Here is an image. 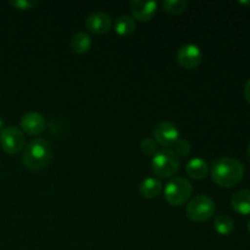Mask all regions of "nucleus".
<instances>
[{
	"instance_id": "1",
	"label": "nucleus",
	"mask_w": 250,
	"mask_h": 250,
	"mask_svg": "<svg viewBox=\"0 0 250 250\" xmlns=\"http://www.w3.org/2000/svg\"><path fill=\"white\" fill-rule=\"evenodd\" d=\"M244 176V166L237 159L231 156L220 158L212 164L211 180L222 188H231L238 185Z\"/></svg>"
},
{
	"instance_id": "2",
	"label": "nucleus",
	"mask_w": 250,
	"mask_h": 250,
	"mask_svg": "<svg viewBox=\"0 0 250 250\" xmlns=\"http://www.w3.org/2000/svg\"><path fill=\"white\" fill-rule=\"evenodd\" d=\"M53 148L46 139L36 138L23 148L22 164L29 171H41L50 164Z\"/></svg>"
},
{
	"instance_id": "3",
	"label": "nucleus",
	"mask_w": 250,
	"mask_h": 250,
	"mask_svg": "<svg viewBox=\"0 0 250 250\" xmlns=\"http://www.w3.org/2000/svg\"><path fill=\"white\" fill-rule=\"evenodd\" d=\"M151 170L160 178L173 177L180 170V158L172 149H160L151 159Z\"/></svg>"
},
{
	"instance_id": "4",
	"label": "nucleus",
	"mask_w": 250,
	"mask_h": 250,
	"mask_svg": "<svg viewBox=\"0 0 250 250\" xmlns=\"http://www.w3.org/2000/svg\"><path fill=\"white\" fill-rule=\"evenodd\" d=\"M193 186L187 178L173 177L164 189L165 200L172 207H181L190 199Z\"/></svg>"
},
{
	"instance_id": "5",
	"label": "nucleus",
	"mask_w": 250,
	"mask_h": 250,
	"mask_svg": "<svg viewBox=\"0 0 250 250\" xmlns=\"http://www.w3.org/2000/svg\"><path fill=\"white\" fill-rule=\"evenodd\" d=\"M215 203L210 197L200 194L188 202L186 214L193 222H205L211 219L215 214Z\"/></svg>"
},
{
	"instance_id": "6",
	"label": "nucleus",
	"mask_w": 250,
	"mask_h": 250,
	"mask_svg": "<svg viewBox=\"0 0 250 250\" xmlns=\"http://www.w3.org/2000/svg\"><path fill=\"white\" fill-rule=\"evenodd\" d=\"M24 139L23 132L15 126L5 127L0 132V146L5 153L10 155L20 153L24 148Z\"/></svg>"
},
{
	"instance_id": "7",
	"label": "nucleus",
	"mask_w": 250,
	"mask_h": 250,
	"mask_svg": "<svg viewBox=\"0 0 250 250\" xmlns=\"http://www.w3.org/2000/svg\"><path fill=\"white\" fill-rule=\"evenodd\" d=\"M154 139L159 146L170 149L180 139V131L177 126L170 121H163L154 128Z\"/></svg>"
},
{
	"instance_id": "8",
	"label": "nucleus",
	"mask_w": 250,
	"mask_h": 250,
	"mask_svg": "<svg viewBox=\"0 0 250 250\" xmlns=\"http://www.w3.org/2000/svg\"><path fill=\"white\" fill-rule=\"evenodd\" d=\"M203 54L199 46L195 44H185L177 51V61L183 68L193 70L200 65Z\"/></svg>"
},
{
	"instance_id": "9",
	"label": "nucleus",
	"mask_w": 250,
	"mask_h": 250,
	"mask_svg": "<svg viewBox=\"0 0 250 250\" xmlns=\"http://www.w3.org/2000/svg\"><path fill=\"white\" fill-rule=\"evenodd\" d=\"M21 131L27 133L28 136H38L43 133L46 127L45 119L39 112H27L21 117Z\"/></svg>"
},
{
	"instance_id": "10",
	"label": "nucleus",
	"mask_w": 250,
	"mask_h": 250,
	"mask_svg": "<svg viewBox=\"0 0 250 250\" xmlns=\"http://www.w3.org/2000/svg\"><path fill=\"white\" fill-rule=\"evenodd\" d=\"M85 27L90 33L105 34L111 29L112 19L105 12H93L85 19Z\"/></svg>"
},
{
	"instance_id": "11",
	"label": "nucleus",
	"mask_w": 250,
	"mask_h": 250,
	"mask_svg": "<svg viewBox=\"0 0 250 250\" xmlns=\"http://www.w3.org/2000/svg\"><path fill=\"white\" fill-rule=\"evenodd\" d=\"M131 12L134 21L148 22L155 16L158 4L155 1H144V0H132Z\"/></svg>"
},
{
	"instance_id": "12",
	"label": "nucleus",
	"mask_w": 250,
	"mask_h": 250,
	"mask_svg": "<svg viewBox=\"0 0 250 250\" xmlns=\"http://www.w3.org/2000/svg\"><path fill=\"white\" fill-rule=\"evenodd\" d=\"M186 172L193 180H204L209 173V165L203 159L194 158L187 163Z\"/></svg>"
},
{
	"instance_id": "13",
	"label": "nucleus",
	"mask_w": 250,
	"mask_h": 250,
	"mask_svg": "<svg viewBox=\"0 0 250 250\" xmlns=\"http://www.w3.org/2000/svg\"><path fill=\"white\" fill-rule=\"evenodd\" d=\"M231 205L237 214L250 215V189H242L234 193Z\"/></svg>"
},
{
	"instance_id": "14",
	"label": "nucleus",
	"mask_w": 250,
	"mask_h": 250,
	"mask_svg": "<svg viewBox=\"0 0 250 250\" xmlns=\"http://www.w3.org/2000/svg\"><path fill=\"white\" fill-rule=\"evenodd\" d=\"M139 192L146 199H153V198L160 195V193L163 192V183L158 178H146L139 186Z\"/></svg>"
},
{
	"instance_id": "15",
	"label": "nucleus",
	"mask_w": 250,
	"mask_h": 250,
	"mask_svg": "<svg viewBox=\"0 0 250 250\" xmlns=\"http://www.w3.org/2000/svg\"><path fill=\"white\" fill-rule=\"evenodd\" d=\"M92 46V38L85 32H77L71 38V48L76 54H85Z\"/></svg>"
},
{
	"instance_id": "16",
	"label": "nucleus",
	"mask_w": 250,
	"mask_h": 250,
	"mask_svg": "<svg viewBox=\"0 0 250 250\" xmlns=\"http://www.w3.org/2000/svg\"><path fill=\"white\" fill-rule=\"evenodd\" d=\"M134 29H136V21L129 15H121L115 21V31L119 36H129L133 33Z\"/></svg>"
},
{
	"instance_id": "17",
	"label": "nucleus",
	"mask_w": 250,
	"mask_h": 250,
	"mask_svg": "<svg viewBox=\"0 0 250 250\" xmlns=\"http://www.w3.org/2000/svg\"><path fill=\"white\" fill-rule=\"evenodd\" d=\"M214 227L219 234L229 236L234 229L233 220L229 216H227V215H217L214 219Z\"/></svg>"
},
{
	"instance_id": "18",
	"label": "nucleus",
	"mask_w": 250,
	"mask_h": 250,
	"mask_svg": "<svg viewBox=\"0 0 250 250\" xmlns=\"http://www.w3.org/2000/svg\"><path fill=\"white\" fill-rule=\"evenodd\" d=\"M161 5L167 14L180 15L187 10L188 1L187 0H165Z\"/></svg>"
},
{
	"instance_id": "19",
	"label": "nucleus",
	"mask_w": 250,
	"mask_h": 250,
	"mask_svg": "<svg viewBox=\"0 0 250 250\" xmlns=\"http://www.w3.org/2000/svg\"><path fill=\"white\" fill-rule=\"evenodd\" d=\"M175 148H173V151H175L176 155L180 158V156H187L189 155L190 150H192V146L188 141L186 139H178L177 143L175 144Z\"/></svg>"
},
{
	"instance_id": "20",
	"label": "nucleus",
	"mask_w": 250,
	"mask_h": 250,
	"mask_svg": "<svg viewBox=\"0 0 250 250\" xmlns=\"http://www.w3.org/2000/svg\"><path fill=\"white\" fill-rule=\"evenodd\" d=\"M158 146L159 144L156 143V141L151 137L149 138H144L141 143V150L143 151L144 154L146 155H154V154L158 151Z\"/></svg>"
},
{
	"instance_id": "21",
	"label": "nucleus",
	"mask_w": 250,
	"mask_h": 250,
	"mask_svg": "<svg viewBox=\"0 0 250 250\" xmlns=\"http://www.w3.org/2000/svg\"><path fill=\"white\" fill-rule=\"evenodd\" d=\"M10 4L17 10H21V11H26V10L33 9L37 5V1L33 0H10Z\"/></svg>"
},
{
	"instance_id": "22",
	"label": "nucleus",
	"mask_w": 250,
	"mask_h": 250,
	"mask_svg": "<svg viewBox=\"0 0 250 250\" xmlns=\"http://www.w3.org/2000/svg\"><path fill=\"white\" fill-rule=\"evenodd\" d=\"M244 97H246L247 102L250 103V78L247 81L246 85H244Z\"/></svg>"
},
{
	"instance_id": "23",
	"label": "nucleus",
	"mask_w": 250,
	"mask_h": 250,
	"mask_svg": "<svg viewBox=\"0 0 250 250\" xmlns=\"http://www.w3.org/2000/svg\"><path fill=\"white\" fill-rule=\"evenodd\" d=\"M2 127H4V121H2V120L0 119V132H1Z\"/></svg>"
},
{
	"instance_id": "24",
	"label": "nucleus",
	"mask_w": 250,
	"mask_h": 250,
	"mask_svg": "<svg viewBox=\"0 0 250 250\" xmlns=\"http://www.w3.org/2000/svg\"><path fill=\"white\" fill-rule=\"evenodd\" d=\"M247 154H248V159H249V161H250V144H249V146H248V151H247Z\"/></svg>"
},
{
	"instance_id": "25",
	"label": "nucleus",
	"mask_w": 250,
	"mask_h": 250,
	"mask_svg": "<svg viewBox=\"0 0 250 250\" xmlns=\"http://www.w3.org/2000/svg\"><path fill=\"white\" fill-rule=\"evenodd\" d=\"M241 4H243V5H250V1H247V2H243V1H242Z\"/></svg>"
},
{
	"instance_id": "26",
	"label": "nucleus",
	"mask_w": 250,
	"mask_h": 250,
	"mask_svg": "<svg viewBox=\"0 0 250 250\" xmlns=\"http://www.w3.org/2000/svg\"><path fill=\"white\" fill-rule=\"evenodd\" d=\"M247 227H248V231H249V233H250V220H249V222H248V226H247Z\"/></svg>"
}]
</instances>
